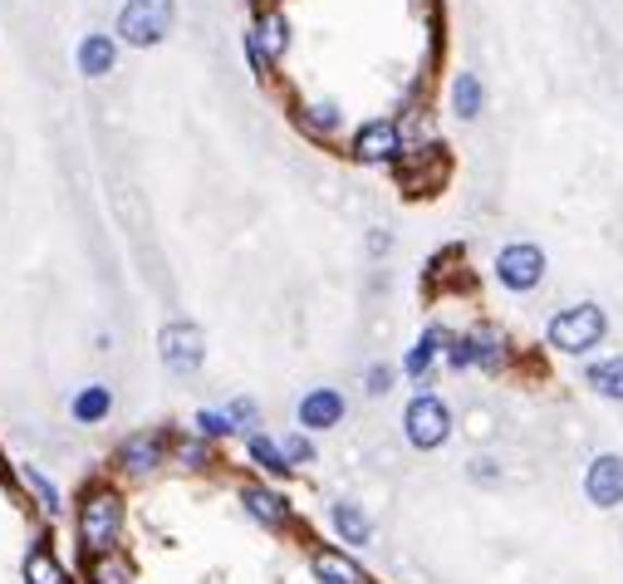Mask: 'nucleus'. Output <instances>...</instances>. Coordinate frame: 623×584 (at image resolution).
Segmentation results:
<instances>
[{
	"mask_svg": "<svg viewBox=\"0 0 623 584\" xmlns=\"http://www.w3.org/2000/svg\"><path fill=\"white\" fill-rule=\"evenodd\" d=\"M584 496L599 511H619L623 506V457L619 452H599L584 466Z\"/></svg>",
	"mask_w": 623,
	"mask_h": 584,
	"instance_id": "nucleus-13",
	"label": "nucleus"
},
{
	"mask_svg": "<svg viewBox=\"0 0 623 584\" xmlns=\"http://www.w3.org/2000/svg\"><path fill=\"white\" fill-rule=\"evenodd\" d=\"M344 413H349V398L339 393V388H309V393L295 403V427L309 437L334 433V427L344 423Z\"/></svg>",
	"mask_w": 623,
	"mask_h": 584,
	"instance_id": "nucleus-12",
	"label": "nucleus"
},
{
	"mask_svg": "<svg viewBox=\"0 0 623 584\" xmlns=\"http://www.w3.org/2000/svg\"><path fill=\"white\" fill-rule=\"evenodd\" d=\"M172 457V427H138L113 447V476L123 482H143V476L162 472Z\"/></svg>",
	"mask_w": 623,
	"mask_h": 584,
	"instance_id": "nucleus-5",
	"label": "nucleus"
},
{
	"mask_svg": "<svg viewBox=\"0 0 623 584\" xmlns=\"http://www.w3.org/2000/svg\"><path fill=\"white\" fill-rule=\"evenodd\" d=\"M246 462L256 466L266 482H290V476H295V466L285 462V452H280V442L270 433H251L246 437Z\"/></svg>",
	"mask_w": 623,
	"mask_h": 584,
	"instance_id": "nucleus-22",
	"label": "nucleus"
},
{
	"mask_svg": "<svg viewBox=\"0 0 623 584\" xmlns=\"http://www.w3.org/2000/svg\"><path fill=\"white\" fill-rule=\"evenodd\" d=\"M84 580L89 584H138V564L123 550H103V555H84Z\"/></svg>",
	"mask_w": 623,
	"mask_h": 584,
	"instance_id": "nucleus-20",
	"label": "nucleus"
},
{
	"mask_svg": "<svg viewBox=\"0 0 623 584\" xmlns=\"http://www.w3.org/2000/svg\"><path fill=\"white\" fill-rule=\"evenodd\" d=\"M251 31H256V40L266 45V54L276 64H285V54H290V45H295V25H290V15H285V5H256V21H251Z\"/></svg>",
	"mask_w": 623,
	"mask_h": 584,
	"instance_id": "nucleus-16",
	"label": "nucleus"
},
{
	"mask_svg": "<svg viewBox=\"0 0 623 584\" xmlns=\"http://www.w3.org/2000/svg\"><path fill=\"white\" fill-rule=\"evenodd\" d=\"M276 442H280V452H285V462L295 466V472H300V466H315V462H319V447H315V437H309V433H300V427H285V433H280Z\"/></svg>",
	"mask_w": 623,
	"mask_h": 584,
	"instance_id": "nucleus-28",
	"label": "nucleus"
},
{
	"mask_svg": "<svg viewBox=\"0 0 623 584\" xmlns=\"http://www.w3.org/2000/svg\"><path fill=\"white\" fill-rule=\"evenodd\" d=\"M192 433H201L207 442H227V437H241L236 423L227 417V407H197V413H192Z\"/></svg>",
	"mask_w": 623,
	"mask_h": 584,
	"instance_id": "nucleus-29",
	"label": "nucleus"
},
{
	"mask_svg": "<svg viewBox=\"0 0 623 584\" xmlns=\"http://www.w3.org/2000/svg\"><path fill=\"white\" fill-rule=\"evenodd\" d=\"M393 384H398V368L393 364H368L364 368V393L368 398H388V393H393Z\"/></svg>",
	"mask_w": 623,
	"mask_h": 584,
	"instance_id": "nucleus-31",
	"label": "nucleus"
},
{
	"mask_svg": "<svg viewBox=\"0 0 623 584\" xmlns=\"http://www.w3.org/2000/svg\"><path fill=\"white\" fill-rule=\"evenodd\" d=\"M505 364H511V344H505V334L501 329H491V325L466 329V334H456L452 349H447V368H452V374H466V368L501 374Z\"/></svg>",
	"mask_w": 623,
	"mask_h": 584,
	"instance_id": "nucleus-7",
	"label": "nucleus"
},
{
	"mask_svg": "<svg viewBox=\"0 0 623 584\" xmlns=\"http://www.w3.org/2000/svg\"><path fill=\"white\" fill-rule=\"evenodd\" d=\"M123 525H129V506H123L119 482H84L74 496V535H80L84 555H103L123 545Z\"/></svg>",
	"mask_w": 623,
	"mask_h": 584,
	"instance_id": "nucleus-1",
	"label": "nucleus"
},
{
	"mask_svg": "<svg viewBox=\"0 0 623 584\" xmlns=\"http://www.w3.org/2000/svg\"><path fill=\"white\" fill-rule=\"evenodd\" d=\"M329 531L339 535L344 550H368V545H374V515L358 501H334L329 506Z\"/></svg>",
	"mask_w": 623,
	"mask_h": 584,
	"instance_id": "nucleus-18",
	"label": "nucleus"
},
{
	"mask_svg": "<svg viewBox=\"0 0 623 584\" xmlns=\"http://www.w3.org/2000/svg\"><path fill=\"white\" fill-rule=\"evenodd\" d=\"M603 334H609V315H603L594 300H579V305H570V309H554L550 325H545V344H550L554 354H570V358H584L589 349H599Z\"/></svg>",
	"mask_w": 623,
	"mask_h": 584,
	"instance_id": "nucleus-3",
	"label": "nucleus"
},
{
	"mask_svg": "<svg viewBox=\"0 0 623 584\" xmlns=\"http://www.w3.org/2000/svg\"><path fill=\"white\" fill-rule=\"evenodd\" d=\"M309 574L315 584H368L364 564L344 545H309Z\"/></svg>",
	"mask_w": 623,
	"mask_h": 584,
	"instance_id": "nucleus-15",
	"label": "nucleus"
},
{
	"mask_svg": "<svg viewBox=\"0 0 623 584\" xmlns=\"http://www.w3.org/2000/svg\"><path fill=\"white\" fill-rule=\"evenodd\" d=\"M241 54H246V64H251V80L270 89V84H276V70H280V64L266 54V45L256 40V31H251V25H246V35H241Z\"/></svg>",
	"mask_w": 623,
	"mask_h": 584,
	"instance_id": "nucleus-27",
	"label": "nucleus"
},
{
	"mask_svg": "<svg viewBox=\"0 0 623 584\" xmlns=\"http://www.w3.org/2000/svg\"><path fill=\"white\" fill-rule=\"evenodd\" d=\"M407 153V133L398 119H368L349 133V158L364 168H398Z\"/></svg>",
	"mask_w": 623,
	"mask_h": 584,
	"instance_id": "nucleus-8",
	"label": "nucleus"
},
{
	"mask_svg": "<svg viewBox=\"0 0 623 584\" xmlns=\"http://www.w3.org/2000/svg\"><path fill=\"white\" fill-rule=\"evenodd\" d=\"M452 407H447L442 393H413L403 407V437L413 452H437V447L452 442Z\"/></svg>",
	"mask_w": 623,
	"mask_h": 584,
	"instance_id": "nucleus-4",
	"label": "nucleus"
},
{
	"mask_svg": "<svg viewBox=\"0 0 623 584\" xmlns=\"http://www.w3.org/2000/svg\"><path fill=\"white\" fill-rule=\"evenodd\" d=\"M227 417L236 423V433L241 437H251V433H266V413H260V403L251 393H236L227 403Z\"/></svg>",
	"mask_w": 623,
	"mask_h": 584,
	"instance_id": "nucleus-30",
	"label": "nucleus"
},
{
	"mask_svg": "<svg viewBox=\"0 0 623 584\" xmlns=\"http://www.w3.org/2000/svg\"><path fill=\"white\" fill-rule=\"evenodd\" d=\"M15 482L25 486V496H30V506H35L40 515H50V521H54V515L64 511V491H60V486H54L35 462H15Z\"/></svg>",
	"mask_w": 623,
	"mask_h": 584,
	"instance_id": "nucleus-21",
	"label": "nucleus"
},
{
	"mask_svg": "<svg viewBox=\"0 0 623 584\" xmlns=\"http://www.w3.org/2000/svg\"><path fill=\"white\" fill-rule=\"evenodd\" d=\"M584 384H589L599 398H609V403H623V354L594 358V364L584 368Z\"/></svg>",
	"mask_w": 623,
	"mask_h": 584,
	"instance_id": "nucleus-26",
	"label": "nucleus"
},
{
	"mask_svg": "<svg viewBox=\"0 0 623 584\" xmlns=\"http://www.w3.org/2000/svg\"><path fill=\"white\" fill-rule=\"evenodd\" d=\"M452 339H456V334H452L447 325H427L423 334H417V344L403 354V378H413V384H427V378H432V368L447 358Z\"/></svg>",
	"mask_w": 623,
	"mask_h": 584,
	"instance_id": "nucleus-14",
	"label": "nucleus"
},
{
	"mask_svg": "<svg viewBox=\"0 0 623 584\" xmlns=\"http://www.w3.org/2000/svg\"><path fill=\"white\" fill-rule=\"evenodd\" d=\"M119 50L123 45L113 40V31L109 35H84L80 45H74V70L84 74V80H109L113 70H119Z\"/></svg>",
	"mask_w": 623,
	"mask_h": 584,
	"instance_id": "nucleus-17",
	"label": "nucleus"
},
{
	"mask_svg": "<svg viewBox=\"0 0 623 584\" xmlns=\"http://www.w3.org/2000/svg\"><path fill=\"white\" fill-rule=\"evenodd\" d=\"M178 31V0H123L113 15V40L129 50H158Z\"/></svg>",
	"mask_w": 623,
	"mask_h": 584,
	"instance_id": "nucleus-2",
	"label": "nucleus"
},
{
	"mask_svg": "<svg viewBox=\"0 0 623 584\" xmlns=\"http://www.w3.org/2000/svg\"><path fill=\"white\" fill-rule=\"evenodd\" d=\"M290 123H295L300 138L319 143V148H329V143L344 133V109H339V99H325V94H305V99H290Z\"/></svg>",
	"mask_w": 623,
	"mask_h": 584,
	"instance_id": "nucleus-11",
	"label": "nucleus"
},
{
	"mask_svg": "<svg viewBox=\"0 0 623 584\" xmlns=\"http://www.w3.org/2000/svg\"><path fill=\"white\" fill-rule=\"evenodd\" d=\"M158 364L172 378H192L207 368V334L197 319H168L158 329Z\"/></svg>",
	"mask_w": 623,
	"mask_h": 584,
	"instance_id": "nucleus-6",
	"label": "nucleus"
},
{
	"mask_svg": "<svg viewBox=\"0 0 623 584\" xmlns=\"http://www.w3.org/2000/svg\"><path fill=\"white\" fill-rule=\"evenodd\" d=\"M21 580H25V584H74L70 570H64V560L54 555V545H45V540H35L30 550H25Z\"/></svg>",
	"mask_w": 623,
	"mask_h": 584,
	"instance_id": "nucleus-24",
	"label": "nucleus"
},
{
	"mask_svg": "<svg viewBox=\"0 0 623 584\" xmlns=\"http://www.w3.org/2000/svg\"><path fill=\"white\" fill-rule=\"evenodd\" d=\"M168 466H178V472H211L217 466V442H207L201 433H192V427H172V457H168Z\"/></svg>",
	"mask_w": 623,
	"mask_h": 584,
	"instance_id": "nucleus-19",
	"label": "nucleus"
},
{
	"mask_svg": "<svg viewBox=\"0 0 623 584\" xmlns=\"http://www.w3.org/2000/svg\"><path fill=\"white\" fill-rule=\"evenodd\" d=\"M236 501L246 506V515L256 525H266V531H276V535H295L300 531L290 496L280 491L276 482H266V476H246V482L236 486Z\"/></svg>",
	"mask_w": 623,
	"mask_h": 584,
	"instance_id": "nucleus-9",
	"label": "nucleus"
},
{
	"mask_svg": "<svg viewBox=\"0 0 623 584\" xmlns=\"http://www.w3.org/2000/svg\"><path fill=\"white\" fill-rule=\"evenodd\" d=\"M466 476H472L476 486H496V482H501V472H496L491 457H472V462H466Z\"/></svg>",
	"mask_w": 623,
	"mask_h": 584,
	"instance_id": "nucleus-32",
	"label": "nucleus"
},
{
	"mask_svg": "<svg viewBox=\"0 0 623 584\" xmlns=\"http://www.w3.org/2000/svg\"><path fill=\"white\" fill-rule=\"evenodd\" d=\"M388 246H393V236H388V231H383V227H378V231H374V236H368V251H374V256H383V251H388Z\"/></svg>",
	"mask_w": 623,
	"mask_h": 584,
	"instance_id": "nucleus-33",
	"label": "nucleus"
},
{
	"mask_svg": "<svg viewBox=\"0 0 623 584\" xmlns=\"http://www.w3.org/2000/svg\"><path fill=\"white\" fill-rule=\"evenodd\" d=\"M496 280H501V290H511V295H530L535 285L545 280V251L535 246V241H511V246L496 251Z\"/></svg>",
	"mask_w": 623,
	"mask_h": 584,
	"instance_id": "nucleus-10",
	"label": "nucleus"
},
{
	"mask_svg": "<svg viewBox=\"0 0 623 584\" xmlns=\"http://www.w3.org/2000/svg\"><path fill=\"white\" fill-rule=\"evenodd\" d=\"M447 99H452V113L462 123H476L481 119V109H486V89H481V80H476L472 70H462L452 80V94H447Z\"/></svg>",
	"mask_w": 623,
	"mask_h": 584,
	"instance_id": "nucleus-25",
	"label": "nucleus"
},
{
	"mask_svg": "<svg viewBox=\"0 0 623 584\" xmlns=\"http://www.w3.org/2000/svg\"><path fill=\"white\" fill-rule=\"evenodd\" d=\"M70 417L80 427H99V423H109L113 417V388L109 384H84V388H74V398H70Z\"/></svg>",
	"mask_w": 623,
	"mask_h": 584,
	"instance_id": "nucleus-23",
	"label": "nucleus"
}]
</instances>
